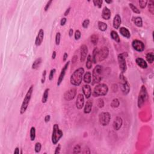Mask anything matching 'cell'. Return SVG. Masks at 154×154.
<instances>
[{"instance_id": "cell-17", "label": "cell", "mask_w": 154, "mask_h": 154, "mask_svg": "<svg viewBox=\"0 0 154 154\" xmlns=\"http://www.w3.org/2000/svg\"><path fill=\"white\" fill-rule=\"evenodd\" d=\"M44 31L43 29H40L39 31L38 34H37V37H36V40H35V45L37 46H39L41 45L42 44L43 40H44Z\"/></svg>"}, {"instance_id": "cell-31", "label": "cell", "mask_w": 154, "mask_h": 154, "mask_svg": "<svg viewBox=\"0 0 154 154\" xmlns=\"http://www.w3.org/2000/svg\"><path fill=\"white\" fill-rule=\"evenodd\" d=\"M146 60L148 61V62L150 64H152L153 63L154 60V55L153 52H149L146 54Z\"/></svg>"}, {"instance_id": "cell-8", "label": "cell", "mask_w": 154, "mask_h": 154, "mask_svg": "<svg viewBox=\"0 0 154 154\" xmlns=\"http://www.w3.org/2000/svg\"><path fill=\"white\" fill-rule=\"evenodd\" d=\"M120 80L121 81V90L122 91L123 94L126 95L130 92V86L128 83V80L126 78V77L123 75V74L121 73L119 75Z\"/></svg>"}, {"instance_id": "cell-1", "label": "cell", "mask_w": 154, "mask_h": 154, "mask_svg": "<svg viewBox=\"0 0 154 154\" xmlns=\"http://www.w3.org/2000/svg\"><path fill=\"white\" fill-rule=\"evenodd\" d=\"M84 69L83 67H79L74 71L70 78V81L73 86H79L82 83Z\"/></svg>"}, {"instance_id": "cell-38", "label": "cell", "mask_w": 154, "mask_h": 154, "mask_svg": "<svg viewBox=\"0 0 154 154\" xmlns=\"http://www.w3.org/2000/svg\"><path fill=\"white\" fill-rule=\"evenodd\" d=\"M41 149H42V144L41 143L37 142L35 144V147H34V151L36 152V153H39L41 151Z\"/></svg>"}, {"instance_id": "cell-26", "label": "cell", "mask_w": 154, "mask_h": 154, "mask_svg": "<svg viewBox=\"0 0 154 154\" xmlns=\"http://www.w3.org/2000/svg\"><path fill=\"white\" fill-rule=\"evenodd\" d=\"M110 36L113 40H114V41L116 42L117 43H119L121 42V39H120L119 36L117 34V32H116L115 31H111L110 33Z\"/></svg>"}, {"instance_id": "cell-47", "label": "cell", "mask_w": 154, "mask_h": 154, "mask_svg": "<svg viewBox=\"0 0 154 154\" xmlns=\"http://www.w3.org/2000/svg\"><path fill=\"white\" fill-rule=\"evenodd\" d=\"M46 75V70H44V71H43L42 77V79H41V83L42 84H44L45 83V81Z\"/></svg>"}, {"instance_id": "cell-6", "label": "cell", "mask_w": 154, "mask_h": 154, "mask_svg": "<svg viewBox=\"0 0 154 154\" xmlns=\"http://www.w3.org/2000/svg\"><path fill=\"white\" fill-rule=\"evenodd\" d=\"M148 99V94L147 92V89L145 86L143 85L141 87L140 92L139 94V97H138L137 105L139 108H141L143 106V104L146 102V101Z\"/></svg>"}, {"instance_id": "cell-41", "label": "cell", "mask_w": 154, "mask_h": 154, "mask_svg": "<svg viewBox=\"0 0 154 154\" xmlns=\"http://www.w3.org/2000/svg\"><path fill=\"white\" fill-rule=\"evenodd\" d=\"M148 1L146 0H141L139 1V6H140L141 9H144L148 4Z\"/></svg>"}, {"instance_id": "cell-55", "label": "cell", "mask_w": 154, "mask_h": 154, "mask_svg": "<svg viewBox=\"0 0 154 154\" xmlns=\"http://www.w3.org/2000/svg\"><path fill=\"white\" fill-rule=\"evenodd\" d=\"M56 55H57V53L55 51H53L52 52V59H55V57H56Z\"/></svg>"}, {"instance_id": "cell-56", "label": "cell", "mask_w": 154, "mask_h": 154, "mask_svg": "<svg viewBox=\"0 0 154 154\" xmlns=\"http://www.w3.org/2000/svg\"><path fill=\"white\" fill-rule=\"evenodd\" d=\"M73 33H74V30L72 29H70L69 31V35L70 37H72L73 35Z\"/></svg>"}, {"instance_id": "cell-2", "label": "cell", "mask_w": 154, "mask_h": 154, "mask_svg": "<svg viewBox=\"0 0 154 154\" xmlns=\"http://www.w3.org/2000/svg\"><path fill=\"white\" fill-rule=\"evenodd\" d=\"M33 86L31 85L29 89H28L27 92L25 96L23 102L21 105V108H20V114H23L25 113L26 110H27L28 107L29 105L30 102L32 94H33Z\"/></svg>"}, {"instance_id": "cell-51", "label": "cell", "mask_w": 154, "mask_h": 154, "mask_svg": "<svg viewBox=\"0 0 154 154\" xmlns=\"http://www.w3.org/2000/svg\"><path fill=\"white\" fill-rule=\"evenodd\" d=\"M50 119H51V116H50V115H46L45 117V122L46 123H48V122H49Z\"/></svg>"}, {"instance_id": "cell-3", "label": "cell", "mask_w": 154, "mask_h": 154, "mask_svg": "<svg viewBox=\"0 0 154 154\" xmlns=\"http://www.w3.org/2000/svg\"><path fill=\"white\" fill-rule=\"evenodd\" d=\"M103 75V67L101 65H96L94 67L92 72V84H99L102 79Z\"/></svg>"}, {"instance_id": "cell-11", "label": "cell", "mask_w": 154, "mask_h": 154, "mask_svg": "<svg viewBox=\"0 0 154 154\" xmlns=\"http://www.w3.org/2000/svg\"><path fill=\"white\" fill-rule=\"evenodd\" d=\"M132 46L137 52H143L145 49V46L143 42L139 40H134L132 42Z\"/></svg>"}, {"instance_id": "cell-37", "label": "cell", "mask_w": 154, "mask_h": 154, "mask_svg": "<svg viewBox=\"0 0 154 154\" xmlns=\"http://www.w3.org/2000/svg\"><path fill=\"white\" fill-rule=\"evenodd\" d=\"M129 6L130 7V9H131L132 11L135 13H137V14H140V10L138 9V8L136 6H135L132 3H129Z\"/></svg>"}, {"instance_id": "cell-29", "label": "cell", "mask_w": 154, "mask_h": 154, "mask_svg": "<svg viewBox=\"0 0 154 154\" xmlns=\"http://www.w3.org/2000/svg\"><path fill=\"white\" fill-rule=\"evenodd\" d=\"M36 128L34 126H32L30 129V137L31 141H34L36 139Z\"/></svg>"}, {"instance_id": "cell-36", "label": "cell", "mask_w": 154, "mask_h": 154, "mask_svg": "<svg viewBox=\"0 0 154 154\" xmlns=\"http://www.w3.org/2000/svg\"><path fill=\"white\" fill-rule=\"evenodd\" d=\"M148 9L149 12L151 13L152 15L154 14V2L152 0L149 1V2H148Z\"/></svg>"}, {"instance_id": "cell-53", "label": "cell", "mask_w": 154, "mask_h": 154, "mask_svg": "<svg viewBox=\"0 0 154 154\" xmlns=\"http://www.w3.org/2000/svg\"><path fill=\"white\" fill-rule=\"evenodd\" d=\"M71 7H69L68 9H66V10L65 12H64V15L65 16H66L68 15L70 11H71Z\"/></svg>"}, {"instance_id": "cell-15", "label": "cell", "mask_w": 154, "mask_h": 154, "mask_svg": "<svg viewBox=\"0 0 154 154\" xmlns=\"http://www.w3.org/2000/svg\"><path fill=\"white\" fill-rule=\"evenodd\" d=\"M84 105V97L83 94L79 93L78 94L76 101V107L79 110L83 108Z\"/></svg>"}, {"instance_id": "cell-12", "label": "cell", "mask_w": 154, "mask_h": 154, "mask_svg": "<svg viewBox=\"0 0 154 154\" xmlns=\"http://www.w3.org/2000/svg\"><path fill=\"white\" fill-rule=\"evenodd\" d=\"M77 89L73 88L66 91L64 94V98L66 101H70L73 100L76 96Z\"/></svg>"}, {"instance_id": "cell-20", "label": "cell", "mask_w": 154, "mask_h": 154, "mask_svg": "<svg viewBox=\"0 0 154 154\" xmlns=\"http://www.w3.org/2000/svg\"><path fill=\"white\" fill-rule=\"evenodd\" d=\"M102 17L104 19L109 20L111 17V11L107 7H105L102 10Z\"/></svg>"}, {"instance_id": "cell-44", "label": "cell", "mask_w": 154, "mask_h": 154, "mask_svg": "<svg viewBox=\"0 0 154 154\" xmlns=\"http://www.w3.org/2000/svg\"><path fill=\"white\" fill-rule=\"evenodd\" d=\"M81 33L80 31L79 30H76L75 33V40H78L81 38Z\"/></svg>"}, {"instance_id": "cell-5", "label": "cell", "mask_w": 154, "mask_h": 154, "mask_svg": "<svg viewBox=\"0 0 154 154\" xmlns=\"http://www.w3.org/2000/svg\"><path fill=\"white\" fill-rule=\"evenodd\" d=\"M63 131L60 129L58 124H54L52 129V136H51V141L53 144H57L59 140L63 137Z\"/></svg>"}, {"instance_id": "cell-34", "label": "cell", "mask_w": 154, "mask_h": 154, "mask_svg": "<svg viewBox=\"0 0 154 154\" xmlns=\"http://www.w3.org/2000/svg\"><path fill=\"white\" fill-rule=\"evenodd\" d=\"M110 105L112 108H116L119 107L120 105L119 100L117 99V98H114V99L112 101Z\"/></svg>"}, {"instance_id": "cell-13", "label": "cell", "mask_w": 154, "mask_h": 154, "mask_svg": "<svg viewBox=\"0 0 154 154\" xmlns=\"http://www.w3.org/2000/svg\"><path fill=\"white\" fill-rule=\"evenodd\" d=\"M69 63H70V62L69 61H68V62H67V63L64 64V66H63V68H62L60 75H59V78H58L57 84L58 86H60L61 84H62V82H63V79H64V76H65V75H66V70H67V68H68V66L69 65Z\"/></svg>"}, {"instance_id": "cell-58", "label": "cell", "mask_w": 154, "mask_h": 154, "mask_svg": "<svg viewBox=\"0 0 154 154\" xmlns=\"http://www.w3.org/2000/svg\"><path fill=\"white\" fill-rule=\"evenodd\" d=\"M105 2L107 4H111V2H113V1H105Z\"/></svg>"}, {"instance_id": "cell-25", "label": "cell", "mask_w": 154, "mask_h": 154, "mask_svg": "<svg viewBox=\"0 0 154 154\" xmlns=\"http://www.w3.org/2000/svg\"><path fill=\"white\" fill-rule=\"evenodd\" d=\"M83 80L85 83L89 84L92 82V74L90 72H87L83 77Z\"/></svg>"}, {"instance_id": "cell-35", "label": "cell", "mask_w": 154, "mask_h": 154, "mask_svg": "<svg viewBox=\"0 0 154 154\" xmlns=\"http://www.w3.org/2000/svg\"><path fill=\"white\" fill-rule=\"evenodd\" d=\"M98 40H99V37H98V35L93 34L90 37V41H91L92 44H93L94 45L98 44Z\"/></svg>"}, {"instance_id": "cell-19", "label": "cell", "mask_w": 154, "mask_h": 154, "mask_svg": "<svg viewBox=\"0 0 154 154\" xmlns=\"http://www.w3.org/2000/svg\"><path fill=\"white\" fill-rule=\"evenodd\" d=\"M121 22H122L121 17V16H120V15L118 14L116 15L114 17V19H113V27L116 30L119 29L121 25Z\"/></svg>"}, {"instance_id": "cell-21", "label": "cell", "mask_w": 154, "mask_h": 154, "mask_svg": "<svg viewBox=\"0 0 154 154\" xmlns=\"http://www.w3.org/2000/svg\"><path fill=\"white\" fill-rule=\"evenodd\" d=\"M136 62L137 64L142 69H146L148 67V64H147L146 62L142 58H137L136 59Z\"/></svg>"}, {"instance_id": "cell-42", "label": "cell", "mask_w": 154, "mask_h": 154, "mask_svg": "<svg viewBox=\"0 0 154 154\" xmlns=\"http://www.w3.org/2000/svg\"><path fill=\"white\" fill-rule=\"evenodd\" d=\"M60 39H61V34L60 32L57 33L56 35H55V44L57 45H59L60 42Z\"/></svg>"}, {"instance_id": "cell-18", "label": "cell", "mask_w": 154, "mask_h": 154, "mask_svg": "<svg viewBox=\"0 0 154 154\" xmlns=\"http://www.w3.org/2000/svg\"><path fill=\"white\" fill-rule=\"evenodd\" d=\"M82 90H83V93L86 96V98L87 99H89L90 97L91 96L92 94V93L91 87L89 84L84 85L83 87H82Z\"/></svg>"}, {"instance_id": "cell-23", "label": "cell", "mask_w": 154, "mask_h": 154, "mask_svg": "<svg viewBox=\"0 0 154 154\" xmlns=\"http://www.w3.org/2000/svg\"><path fill=\"white\" fill-rule=\"evenodd\" d=\"M119 32L122 36H123V37H126V38L127 39L130 38V37H131L130 32H129V31L126 28L121 27L119 30Z\"/></svg>"}, {"instance_id": "cell-22", "label": "cell", "mask_w": 154, "mask_h": 154, "mask_svg": "<svg viewBox=\"0 0 154 154\" xmlns=\"http://www.w3.org/2000/svg\"><path fill=\"white\" fill-rule=\"evenodd\" d=\"M92 105H93V102H92V101L89 100L86 102V104L84 106V113L85 114H89L91 112L92 108Z\"/></svg>"}, {"instance_id": "cell-10", "label": "cell", "mask_w": 154, "mask_h": 154, "mask_svg": "<svg viewBox=\"0 0 154 154\" xmlns=\"http://www.w3.org/2000/svg\"><path fill=\"white\" fill-rule=\"evenodd\" d=\"M109 55V49L108 47L104 46L99 51L98 55V59L99 62H102L107 58Z\"/></svg>"}, {"instance_id": "cell-16", "label": "cell", "mask_w": 154, "mask_h": 154, "mask_svg": "<svg viewBox=\"0 0 154 154\" xmlns=\"http://www.w3.org/2000/svg\"><path fill=\"white\" fill-rule=\"evenodd\" d=\"M123 125V119L122 117L117 116L115 118L113 123V127L115 131H119Z\"/></svg>"}, {"instance_id": "cell-33", "label": "cell", "mask_w": 154, "mask_h": 154, "mask_svg": "<svg viewBox=\"0 0 154 154\" xmlns=\"http://www.w3.org/2000/svg\"><path fill=\"white\" fill-rule=\"evenodd\" d=\"M98 52H99V49L97 48H95L93 51L92 55V61L94 63H96L97 62V57L98 55Z\"/></svg>"}, {"instance_id": "cell-49", "label": "cell", "mask_w": 154, "mask_h": 154, "mask_svg": "<svg viewBox=\"0 0 154 154\" xmlns=\"http://www.w3.org/2000/svg\"><path fill=\"white\" fill-rule=\"evenodd\" d=\"M60 150H61V145L60 144H58V146L56 147L55 150L54 154H59L60 153Z\"/></svg>"}, {"instance_id": "cell-4", "label": "cell", "mask_w": 154, "mask_h": 154, "mask_svg": "<svg viewBox=\"0 0 154 154\" xmlns=\"http://www.w3.org/2000/svg\"><path fill=\"white\" fill-rule=\"evenodd\" d=\"M108 92V87L105 84H98L94 87L92 95L94 97L105 96Z\"/></svg>"}, {"instance_id": "cell-7", "label": "cell", "mask_w": 154, "mask_h": 154, "mask_svg": "<svg viewBox=\"0 0 154 154\" xmlns=\"http://www.w3.org/2000/svg\"><path fill=\"white\" fill-rule=\"evenodd\" d=\"M127 57H128V53L127 52H123V53L119 54L118 56H117L119 66V68L121 71V73H122V74L126 72L127 70V66L126 63V58Z\"/></svg>"}, {"instance_id": "cell-39", "label": "cell", "mask_w": 154, "mask_h": 154, "mask_svg": "<svg viewBox=\"0 0 154 154\" xmlns=\"http://www.w3.org/2000/svg\"><path fill=\"white\" fill-rule=\"evenodd\" d=\"M81 146L79 144H77L73 149V154H79L81 153Z\"/></svg>"}, {"instance_id": "cell-57", "label": "cell", "mask_w": 154, "mask_h": 154, "mask_svg": "<svg viewBox=\"0 0 154 154\" xmlns=\"http://www.w3.org/2000/svg\"><path fill=\"white\" fill-rule=\"evenodd\" d=\"M77 58H78V57H77V55H75V56H74V57L72 58V62L73 63H75V62H76L77 60Z\"/></svg>"}, {"instance_id": "cell-14", "label": "cell", "mask_w": 154, "mask_h": 154, "mask_svg": "<svg viewBox=\"0 0 154 154\" xmlns=\"http://www.w3.org/2000/svg\"><path fill=\"white\" fill-rule=\"evenodd\" d=\"M87 54H88V48L86 45H83L81 46L80 48V61L81 63H83L86 60Z\"/></svg>"}, {"instance_id": "cell-54", "label": "cell", "mask_w": 154, "mask_h": 154, "mask_svg": "<svg viewBox=\"0 0 154 154\" xmlns=\"http://www.w3.org/2000/svg\"><path fill=\"white\" fill-rule=\"evenodd\" d=\"M19 148H18V147H16V148H15V151H14V154H19Z\"/></svg>"}, {"instance_id": "cell-27", "label": "cell", "mask_w": 154, "mask_h": 154, "mask_svg": "<svg viewBox=\"0 0 154 154\" xmlns=\"http://www.w3.org/2000/svg\"><path fill=\"white\" fill-rule=\"evenodd\" d=\"M42 62V59L41 57H39L38 59H36L33 62V64H32V69H38L39 66L41 64Z\"/></svg>"}, {"instance_id": "cell-40", "label": "cell", "mask_w": 154, "mask_h": 154, "mask_svg": "<svg viewBox=\"0 0 154 154\" xmlns=\"http://www.w3.org/2000/svg\"><path fill=\"white\" fill-rule=\"evenodd\" d=\"M93 2L94 6L98 7L99 9H100L102 7L103 1H102V0H94V1H93Z\"/></svg>"}, {"instance_id": "cell-30", "label": "cell", "mask_w": 154, "mask_h": 154, "mask_svg": "<svg viewBox=\"0 0 154 154\" xmlns=\"http://www.w3.org/2000/svg\"><path fill=\"white\" fill-rule=\"evenodd\" d=\"M107 25L105 22H102V21H99L98 22V28H99V30H101V31H106L107 29Z\"/></svg>"}, {"instance_id": "cell-45", "label": "cell", "mask_w": 154, "mask_h": 154, "mask_svg": "<svg viewBox=\"0 0 154 154\" xmlns=\"http://www.w3.org/2000/svg\"><path fill=\"white\" fill-rule=\"evenodd\" d=\"M98 106L100 108L104 107V101L101 98L98 100Z\"/></svg>"}, {"instance_id": "cell-9", "label": "cell", "mask_w": 154, "mask_h": 154, "mask_svg": "<svg viewBox=\"0 0 154 154\" xmlns=\"http://www.w3.org/2000/svg\"><path fill=\"white\" fill-rule=\"evenodd\" d=\"M111 119V115L108 112H102L99 115V123L102 126H107Z\"/></svg>"}, {"instance_id": "cell-28", "label": "cell", "mask_w": 154, "mask_h": 154, "mask_svg": "<svg viewBox=\"0 0 154 154\" xmlns=\"http://www.w3.org/2000/svg\"><path fill=\"white\" fill-rule=\"evenodd\" d=\"M49 89L47 88L45 89V90L44 94H43V96H42V103H46L48 101V96H49Z\"/></svg>"}, {"instance_id": "cell-24", "label": "cell", "mask_w": 154, "mask_h": 154, "mask_svg": "<svg viewBox=\"0 0 154 154\" xmlns=\"http://www.w3.org/2000/svg\"><path fill=\"white\" fill-rule=\"evenodd\" d=\"M132 21H133L135 25H136L138 27H141L143 26V20L141 17L137 16L133 17Z\"/></svg>"}, {"instance_id": "cell-52", "label": "cell", "mask_w": 154, "mask_h": 154, "mask_svg": "<svg viewBox=\"0 0 154 154\" xmlns=\"http://www.w3.org/2000/svg\"><path fill=\"white\" fill-rule=\"evenodd\" d=\"M67 57H68V54H67V53H66V52H64V55H63V62H65L66 60L67 59Z\"/></svg>"}, {"instance_id": "cell-46", "label": "cell", "mask_w": 154, "mask_h": 154, "mask_svg": "<svg viewBox=\"0 0 154 154\" xmlns=\"http://www.w3.org/2000/svg\"><path fill=\"white\" fill-rule=\"evenodd\" d=\"M89 24H90V21H89V19H85L84 21H83V24H82L83 27L84 28H87L89 25Z\"/></svg>"}, {"instance_id": "cell-50", "label": "cell", "mask_w": 154, "mask_h": 154, "mask_svg": "<svg viewBox=\"0 0 154 154\" xmlns=\"http://www.w3.org/2000/svg\"><path fill=\"white\" fill-rule=\"evenodd\" d=\"M66 21H67V19H66V17H63L60 21V25H62V26H64L66 24Z\"/></svg>"}, {"instance_id": "cell-32", "label": "cell", "mask_w": 154, "mask_h": 154, "mask_svg": "<svg viewBox=\"0 0 154 154\" xmlns=\"http://www.w3.org/2000/svg\"><path fill=\"white\" fill-rule=\"evenodd\" d=\"M92 59L91 55H89L87 57V62H86V66L88 69H90L92 67Z\"/></svg>"}, {"instance_id": "cell-48", "label": "cell", "mask_w": 154, "mask_h": 154, "mask_svg": "<svg viewBox=\"0 0 154 154\" xmlns=\"http://www.w3.org/2000/svg\"><path fill=\"white\" fill-rule=\"evenodd\" d=\"M52 0H51V1H49L48 2H47V4H46V6H45V8H44L45 11V12L48 11V9H49V7H50V6H51V3H52Z\"/></svg>"}, {"instance_id": "cell-43", "label": "cell", "mask_w": 154, "mask_h": 154, "mask_svg": "<svg viewBox=\"0 0 154 154\" xmlns=\"http://www.w3.org/2000/svg\"><path fill=\"white\" fill-rule=\"evenodd\" d=\"M55 72H56V69H52L51 70V71H50V72H49V79L50 81L53 79Z\"/></svg>"}]
</instances>
